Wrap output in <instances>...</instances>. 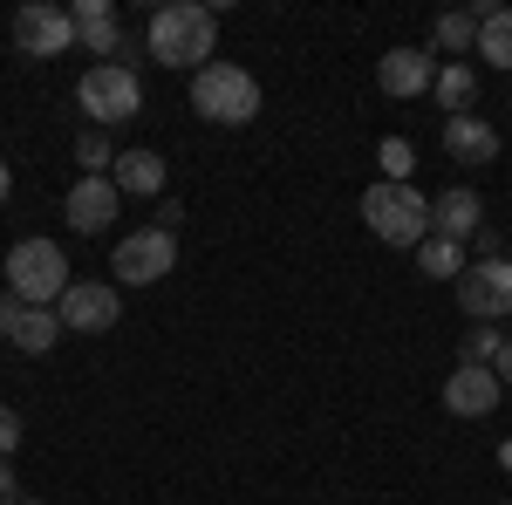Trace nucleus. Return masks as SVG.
<instances>
[{
    "instance_id": "7",
    "label": "nucleus",
    "mask_w": 512,
    "mask_h": 505,
    "mask_svg": "<svg viewBox=\"0 0 512 505\" xmlns=\"http://www.w3.org/2000/svg\"><path fill=\"white\" fill-rule=\"evenodd\" d=\"M14 48H21V62L69 55V48H76V14L55 7V0H28V7L14 14Z\"/></svg>"
},
{
    "instance_id": "33",
    "label": "nucleus",
    "mask_w": 512,
    "mask_h": 505,
    "mask_svg": "<svg viewBox=\"0 0 512 505\" xmlns=\"http://www.w3.org/2000/svg\"><path fill=\"white\" fill-rule=\"evenodd\" d=\"M506 260H512V253H506Z\"/></svg>"
},
{
    "instance_id": "18",
    "label": "nucleus",
    "mask_w": 512,
    "mask_h": 505,
    "mask_svg": "<svg viewBox=\"0 0 512 505\" xmlns=\"http://www.w3.org/2000/svg\"><path fill=\"white\" fill-rule=\"evenodd\" d=\"M478 55L492 62V69H506L512 76V7H492V0H478Z\"/></svg>"
},
{
    "instance_id": "16",
    "label": "nucleus",
    "mask_w": 512,
    "mask_h": 505,
    "mask_svg": "<svg viewBox=\"0 0 512 505\" xmlns=\"http://www.w3.org/2000/svg\"><path fill=\"white\" fill-rule=\"evenodd\" d=\"M110 185H117L123 198H158L164 192V157L144 151V144H130V151H117V164H110Z\"/></svg>"
},
{
    "instance_id": "2",
    "label": "nucleus",
    "mask_w": 512,
    "mask_h": 505,
    "mask_svg": "<svg viewBox=\"0 0 512 505\" xmlns=\"http://www.w3.org/2000/svg\"><path fill=\"white\" fill-rule=\"evenodd\" d=\"M362 226L396 246V253H417L424 239H431V198L417 192V185H390V178H376L369 192H362Z\"/></svg>"
},
{
    "instance_id": "30",
    "label": "nucleus",
    "mask_w": 512,
    "mask_h": 505,
    "mask_svg": "<svg viewBox=\"0 0 512 505\" xmlns=\"http://www.w3.org/2000/svg\"><path fill=\"white\" fill-rule=\"evenodd\" d=\"M7 192H14V171H7V157H0V205H7Z\"/></svg>"
},
{
    "instance_id": "14",
    "label": "nucleus",
    "mask_w": 512,
    "mask_h": 505,
    "mask_svg": "<svg viewBox=\"0 0 512 505\" xmlns=\"http://www.w3.org/2000/svg\"><path fill=\"white\" fill-rule=\"evenodd\" d=\"M69 14H76L82 55H103V62H110V55H123V48H130V35H123V21H117V7H110V0H76Z\"/></svg>"
},
{
    "instance_id": "6",
    "label": "nucleus",
    "mask_w": 512,
    "mask_h": 505,
    "mask_svg": "<svg viewBox=\"0 0 512 505\" xmlns=\"http://www.w3.org/2000/svg\"><path fill=\"white\" fill-rule=\"evenodd\" d=\"M171 267H178V233H171V226H137L130 239L110 246V273H117V287H158Z\"/></svg>"
},
{
    "instance_id": "4",
    "label": "nucleus",
    "mask_w": 512,
    "mask_h": 505,
    "mask_svg": "<svg viewBox=\"0 0 512 505\" xmlns=\"http://www.w3.org/2000/svg\"><path fill=\"white\" fill-rule=\"evenodd\" d=\"M192 110L205 123L246 130V123L260 117V82H253V69H239V62H212V69L192 76Z\"/></svg>"
},
{
    "instance_id": "9",
    "label": "nucleus",
    "mask_w": 512,
    "mask_h": 505,
    "mask_svg": "<svg viewBox=\"0 0 512 505\" xmlns=\"http://www.w3.org/2000/svg\"><path fill=\"white\" fill-rule=\"evenodd\" d=\"M117 308H123L117 280H76V287L55 301V314H62L69 335H110V328H117Z\"/></svg>"
},
{
    "instance_id": "28",
    "label": "nucleus",
    "mask_w": 512,
    "mask_h": 505,
    "mask_svg": "<svg viewBox=\"0 0 512 505\" xmlns=\"http://www.w3.org/2000/svg\"><path fill=\"white\" fill-rule=\"evenodd\" d=\"M0 505H21V478H14L7 458H0Z\"/></svg>"
},
{
    "instance_id": "34",
    "label": "nucleus",
    "mask_w": 512,
    "mask_h": 505,
    "mask_svg": "<svg viewBox=\"0 0 512 505\" xmlns=\"http://www.w3.org/2000/svg\"><path fill=\"white\" fill-rule=\"evenodd\" d=\"M506 505H512V499H506Z\"/></svg>"
},
{
    "instance_id": "8",
    "label": "nucleus",
    "mask_w": 512,
    "mask_h": 505,
    "mask_svg": "<svg viewBox=\"0 0 512 505\" xmlns=\"http://www.w3.org/2000/svg\"><path fill=\"white\" fill-rule=\"evenodd\" d=\"M458 308L472 321H506L512 314V260H472L458 273Z\"/></svg>"
},
{
    "instance_id": "1",
    "label": "nucleus",
    "mask_w": 512,
    "mask_h": 505,
    "mask_svg": "<svg viewBox=\"0 0 512 505\" xmlns=\"http://www.w3.org/2000/svg\"><path fill=\"white\" fill-rule=\"evenodd\" d=\"M144 48H151L158 69H192L198 76L219 55V14L205 0H164L151 14V28H144Z\"/></svg>"
},
{
    "instance_id": "23",
    "label": "nucleus",
    "mask_w": 512,
    "mask_h": 505,
    "mask_svg": "<svg viewBox=\"0 0 512 505\" xmlns=\"http://www.w3.org/2000/svg\"><path fill=\"white\" fill-rule=\"evenodd\" d=\"M376 164H383V178H390V185H410V171H417L410 137H383V144H376Z\"/></svg>"
},
{
    "instance_id": "15",
    "label": "nucleus",
    "mask_w": 512,
    "mask_h": 505,
    "mask_svg": "<svg viewBox=\"0 0 512 505\" xmlns=\"http://www.w3.org/2000/svg\"><path fill=\"white\" fill-rule=\"evenodd\" d=\"M444 157H451V164H492V157H499V123L444 117Z\"/></svg>"
},
{
    "instance_id": "5",
    "label": "nucleus",
    "mask_w": 512,
    "mask_h": 505,
    "mask_svg": "<svg viewBox=\"0 0 512 505\" xmlns=\"http://www.w3.org/2000/svg\"><path fill=\"white\" fill-rule=\"evenodd\" d=\"M76 103L89 117V130H117V123L144 117V82H137L130 62H96V69H82Z\"/></svg>"
},
{
    "instance_id": "20",
    "label": "nucleus",
    "mask_w": 512,
    "mask_h": 505,
    "mask_svg": "<svg viewBox=\"0 0 512 505\" xmlns=\"http://www.w3.org/2000/svg\"><path fill=\"white\" fill-rule=\"evenodd\" d=\"M62 335H69V328H62V314H55V308H28L21 321H14V335H7V342H14L21 355H48Z\"/></svg>"
},
{
    "instance_id": "3",
    "label": "nucleus",
    "mask_w": 512,
    "mask_h": 505,
    "mask_svg": "<svg viewBox=\"0 0 512 505\" xmlns=\"http://www.w3.org/2000/svg\"><path fill=\"white\" fill-rule=\"evenodd\" d=\"M69 287H76V273H69V253L55 239H14L7 246V294L21 308H55Z\"/></svg>"
},
{
    "instance_id": "26",
    "label": "nucleus",
    "mask_w": 512,
    "mask_h": 505,
    "mask_svg": "<svg viewBox=\"0 0 512 505\" xmlns=\"http://www.w3.org/2000/svg\"><path fill=\"white\" fill-rule=\"evenodd\" d=\"M472 253H478V260H506V239H499V226H478V233H472Z\"/></svg>"
},
{
    "instance_id": "17",
    "label": "nucleus",
    "mask_w": 512,
    "mask_h": 505,
    "mask_svg": "<svg viewBox=\"0 0 512 505\" xmlns=\"http://www.w3.org/2000/svg\"><path fill=\"white\" fill-rule=\"evenodd\" d=\"M431 55L437 62H458V55H478V14L472 7H451L431 21Z\"/></svg>"
},
{
    "instance_id": "32",
    "label": "nucleus",
    "mask_w": 512,
    "mask_h": 505,
    "mask_svg": "<svg viewBox=\"0 0 512 505\" xmlns=\"http://www.w3.org/2000/svg\"><path fill=\"white\" fill-rule=\"evenodd\" d=\"M21 505H41V499H21Z\"/></svg>"
},
{
    "instance_id": "12",
    "label": "nucleus",
    "mask_w": 512,
    "mask_h": 505,
    "mask_svg": "<svg viewBox=\"0 0 512 505\" xmlns=\"http://www.w3.org/2000/svg\"><path fill=\"white\" fill-rule=\"evenodd\" d=\"M117 205H123V192L110 185V178H76V185H69V226H76L82 239L110 233V219H117Z\"/></svg>"
},
{
    "instance_id": "11",
    "label": "nucleus",
    "mask_w": 512,
    "mask_h": 505,
    "mask_svg": "<svg viewBox=\"0 0 512 505\" xmlns=\"http://www.w3.org/2000/svg\"><path fill=\"white\" fill-rule=\"evenodd\" d=\"M499 396H506L499 369L458 362V369L444 376V410H451V417H492V410H499Z\"/></svg>"
},
{
    "instance_id": "27",
    "label": "nucleus",
    "mask_w": 512,
    "mask_h": 505,
    "mask_svg": "<svg viewBox=\"0 0 512 505\" xmlns=\"http://www.w3.org/2000/svg\"><path fill=\"white\" fill-rule=\"evenodd\" d=\"M21 314H28V308H21V301H14V294H0V342H7V335H14V321H21Z\"/></svg>"
},
{
    "instance_id": "29",
    "label": "nucleus",
    "mask_w": 512,
    "mask_h": 505,
    "mask_svg": "<svg viewBox=\"0 0 512 505\" xmlns=\"http://www.w3.org/2000/svg\"><path fill=\"white\" fill-rule=\"evenodd\" d=\"M492 369H499V383L512 389V342H506V349H499V362H492Z\"/></svg>"
},
{
    "instance_id": "21",
    "label": "nucleus",
    "mask_w": 512,
    "mask_h": 505,
    "mask_svg": "<svg viewBox=\"0 0 512 505\" xmlns=\"http://www.w3.org/2000/svg\"><path fill=\"white\" fill-rule=\"evenodd\" d=\"M472 267V246H458V239H424V246H417V273H424V280H458V273Z\"/></svg>"
},
{
    "instance_id": "22",
    "label": "nucleus",
    "mask_w": 512,
    "mask_h": 505,
    "mask_svg": "<svg viewBox=\"0 0 512 505\" xmlns=\"http://www.w3.org/2000/svg\"><path fill=\"white\" fill-rule=\"evenodd\" d=\"M76 164H82V178H110V164H117L110 130H82V137H76Z\"/></svg>"
},
{
    "instance_id": "10",
    "label": "nucleus",
    "mask_w": 512,
    "mask_h": 505,
    "mask_svg": "<svg viewBox=\"0 0 512 505\" xmlns=\"http://www.w3.org/2000/svg\"><path fill=\"white\" fill-rule=\"evenodd\" d=\"M437 69H444V62H437L431 48H410V41H403V48H390V55L376 62V89L396 96V103H410V96H431Z\"/></svg>"
},
{
    "instance_id": "31",
    "label": "nucleus",
    "mask_w": 512,
    "mask_h": 505,
    "mask_svg": "<svg viewBox=\"0 0 512 505\" xmlns=\"http://www.w3.org/2000/svg\"><path fill=\"white\" fill-rule=\"evenodd\" d=\"M499 465H506V471H512V444H499Z\"/></svg>"
},
{
    "instance_id": "13",
    "label": "nucleus",
    "mask_w": 512,
    "mask_h": 505,
    "mask_svg": "<svg viewBox=\"0 0 512 505\" xmlns=\"http://www.w3.org/2000/svg\"><path fill=\"white\" fill-rule=\"evenodd\" d=\"M485 226V198L472 185H451V192L431 198V233L437 239H458V246H472V233Z\"/></svg>"
},
{
    "instance_id": "24",
    "label": "nucleus",
    "mask_w": 512,
    "mask_h": 505,
    "mask_svg": "<svg viewBox=\"0 0 512 505\" xmlns=\"http://www.w3.org/2000/svg\"><path fill=\"white\" fill-rule=\"evenodd\" d=\"M499 349H506V335H499V328H472L458 362H478V369H492V362H499Z\"/></svg>"
},
{
    "instance_id": "19",
    "label": "nucleus",
    "mask_w": 512,
    "mask_h": 505,
    "mask_svg": "<svg viewBox=\"0 0 512 505\" xmlns=\"http://www.w3.org/2000/svg\"><path fill=\"white\" fill-rule=\"evenodd\" d=\"M431 96H437V110L444 117H472V103H478V69L472 62H444L431 82Z\"/></svg>"
},
{
    "instance_id": "25",
    "label": "nucleus",
    "mask_w": 512,
    "mask_h": 505,
    "mask_svg": "<svg viewBox=\"0 0 512 505\" xmlns=\"http://www.w3.org/2000/svg\"><path fill=\"white\" fill-rule=\"evenodd\" d=\"M14 451H21V410L0 403V458H14Z\"/></svg>"
}]
</instances>
